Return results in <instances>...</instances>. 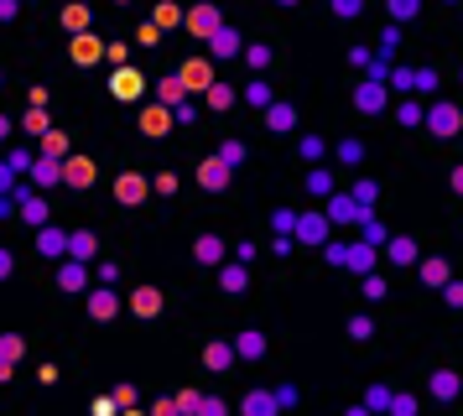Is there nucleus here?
Segmentation results:
<instances>
[{"label":"nucleus","instance_id":"nucleus-1","mask_svg":"<svg viewBox=\"0 0 463 416\" xmlns=\"http://www.w3.org/2000/svg\"><path fill=\"white\" fill-rule=\"evenodd\" d=\"M323 219H328V224H354V219H369V213L354 203L349 193H334V198H328V213H323Z\"/></svg>","mask_w":463,"mask_h":416},{"label":"nucleus","instance_id":"nucleus-2","mask_svg":"<svg viewBox=\"0 0 463 416\" xmlns=\"http://www.w3.org/2000/svg\"><path fill=\"white\" fill-rule=\"evenodd\" d=\"M177 84H182V89H188V94H193V89H203V94H208V84H214V68H208V63H203V58H193V63H182V73H177Z\"/></svg>","mask_w":463,"mask_h":416},{"label":"nucleus","instance_id":"nucleus-3","mask_svg":"<svg viewBox=\"0 0 463 416\" xmlns=\"http://www.w3.org/2000/svg\"><path fill=\"white\" fill-rule=\"evenodd\" d=\"M354 104H360L364 115H380V110H386V84H369V78L354 84Z\"/></svg>","mask_w":463,"mask_h":416},{"label":"nucleus","instance_id":"nucleus-4","mask_svg":"<svg viewBox=\"0 0 463 416\" xmlns=\"http://www.w3.org/2000/svg\"><path fill=\"white\" fill-rule=\"evenodd\" d=\"M198 182H203L208 193H224V187H229V167H224L219 156H208V162L198 167Z\"/></svg>","mask_w":463,"mask_h":416},{"label":"nucleus","instance_id":"nucleus-5","mask_svg":"<svg viewBox=\"0 0 463 416\" xmlns=\"http://www.w3.org/2000/svg\"><path fill=\"white\" fill-rule=\"evenodd\" d=\"M292 234L302 239V245H323V239H328V219H323V213H307V219H297Z\"/></svg>","mask_w":463,"mask_h":416},{"label":"nucleus","instance_id":"nucleus-6","mask_svg":"<svg viewBox=\"0 0 463 416\" xmlns=\"http://www.w3.org/2000/svg\"><path fill=\"white\" fill-rule=\"evenodd\" d=\"M63 182L68 187H89L94 182V162H89V156H68V162H63Z\"/></svg>","mask_w":463,"mask_h":416},{"label":"nucleus","instance_id":"nucleus-7","mask_svg":"<svg viewBox=\"0 0 463 416\" xmlns=\"http://www.w3.org/2000/svg\"><path fill=\"white\" fill-rule=\"evenodd\" d=\"M26 177H32L37 187H58V182H63V162H52V156H37Z\"/></svg>","mask_w":463,"mask_h":416},{"label":"nucleus","instance_id":"nucleus-8","mask_svg":"<svg viewBox=\"0 0 463 416\" xmlns=\"http://www.w3.org/2000/svg\"><path fill=\"white\" fill-rule=\"evenodd\" d=\"M219 26H224V16H219L214 6H198L193 16H188V32H198V37H214Z\"/></svg>","mask_w":463,"mask_h":416},{"label":"nucleus","instance_id":"nucleus-9","mask_svg":"<svg viewBox=\"0 0 463 416\" xmlns=\"http://www.w3.org/2000/svg\"><path fill=\"white\" fill-rule=\"evenodd\" d=\"M208 52H214V58H234V52H240V32H234V26H219V32L208 37Z\"/></svg>","mask_w":463,"mask_h":416},{"label":"nucleus","instance_id":"nucleus-10","mask_svg":"<svg viewBox=\"0 0 463 416\" xmlns=\"http://www.w3.org/2000/svg\"><path fill=\"white\" fill-rule=\"evenodd\" d=\"M240 411H245V416H276L281 406H276V396H271V391H250V396L240 401Z\"/></svg>","mask_w":463,"mask_h":416},{"label":"nucleus","instance_id":"nucleus-11","mask_svg":"<svg viewBox=\"0 0 463 416\" xmlns=\"http://www.w3.org/2000/svg\"><path fill=\"white\" fill-rule=\"evenodd\" d=\"M104 58V42H99V37H73V63H84V68H89V63H99Z\"/></svg>","mask_w":463,"mask_h":416},{"label":"nucleus","instance_id":"nucleus-12","mask_svg":"<svg viewBox=\"0 0 463 416\" xmlns=\"http://www.w3.org/2000/svg\"><path fill=\"white\" fill-rule=\"evenodd\" d=\"M141 130H146V136H167V130H172V110H162V104H146Z\"/></svg>","mask_w":463,"mask_h":416},{"label":"nucleus","instance_id":"nucleus-13","mask_svg":"<svg viewBox=\"0 0 463 416\" xmlns=\"http://www.w3.org/2000/svg\"><path fill=\"white\" fill-rule=\"evenodd\" d=\"M37 250L42 255H68V234H63L58 224H47V229H37Z\"/></svg>","mask_w":463,"mask_h":416},{"label":"nucleus","instance_id":"nucleus-14","mask_svg":"<svg viewBox=\"0 0 463 416\" xmlns=\"http://www.w3.org/2000/svg\"><path fill=\"white\" fill-rule=\"evenodd\" d=\"M115 198H120V203H141V198H146V177H136V172H125V177L115 182Z\"/></svg>","mask_w":463,"mask_h":416},{"label":"nucleus","instance_id":"nucleus-15","mask_svg":"<svg viewBox=\"0 0 463 416\" xmlns=\"http://www.w3.org/2000/svg\"><path fill=\"white\" fill-rule=\"evenodd\" d=\"M130 313H141V317H156V313H162V291H156V286H141L136 297H130Z\"/></svg>","mask_w":463,"mask_h":416},{"label":"nucleus","instance_id":"nucleus-16","mask_svg":"<svg viewBox=\"0 0 463 416\" xmlns=\"http://www.w3.org/2000/svg\"><path fill=\"white\" fill-rule=\"evenodd\" d=\"M343 265H349L354 276H369V271H375V250H369V245H349V255H343Z\"/></svg>","mask_w":463,"mask_h":416},{"label":"nucleus","instance_id":"nucleus-17","mask_svg":"<svg viewBox=\"0 0 463 416\" xmlns=\"http://www.w3.org/2000/svg\"><path fill=\"white\" fill-rule=\"evenodd\" d=\"M94 250H99V239H94V234H89V229H78V234H68V255H73V260H78V265H84V260H94Z\"/></svg>","mask_w":463,"mask_h":416},{"label":"nucleus","instance_id":"nucleus-18","mask_svg":"<svg viewBox=\"0 0 463 416\" xmlns=\"http://www.w3.org/2000/svg\"><path fill=\"white\" fill-rule=\"evenodd\" d=\"M115 99H136V94H141V73L136 68H115Z\"/></svg>","mask_w":463,"mask_h":416},{"label":"nucleus","instance_id":"nucleus-19","mask_svg":"<svg viewBox=\"0 0 463 416\" xmlns=\"http://www.w3.org/2000/svg\"><path fill=\"white\" fill-rule=\"evenodd\" d=\"M234 354H240V359H260V354H266V333H255V328L240 333V339H234Z\"/></svg>","mask_w":463,"mask_h":416},{"label":"nucleus","instance_id":"nucleus-20","mask_svg":"<svg viewBox=\"0 0 463 416\" xmlns=\"http://www.w3.org/2000/svg\"><path fill=\"white\" fill-rule=\"evenodd\" d=\"M432 130H438V136H453V130H458V110H453V104H432Z\"/></svg>","mask_w":463,"mask_h":416},{"label":"nucleus","instance_id":"nucleus-21","mask_svg":"<svg viewBox=\"0 0 463 416\" xmlns=\"http://www.w3.org/2000/svg\"><path fill=\"white\" fill-rule=\"evenodd\" d=\"M386 260H395V265H412L417 260V245L406 234H395V239H386Z\"/></svg>","mask_w":463,"mask_h":416},{"label":"nucleus","instance_id":"nucleus-22","mask_svg":"<svg viewBox=\"0 0 463 416\" xmlns=\"http://www.w3.org/2000/svg\"><path fill=\"white\" fill-rule=\"evenodd\" d=\"M120 313V297H115V291H94V297H89V317H115Z\"/></svg>","mask_w":463,"mask_h":416},{"label":"nucleus","instance_id":"nucleus-23","mask_svg":"<svg viewBox=\"0 0 463 416\" xmlns=\"http://www.w3.org/2000/svg\"><path fill=\"white\" fill-rule=\"evenodd\" d=\"M266 125H271V130H292V125H297V110H292V104H281V99H271Z\"/></svg>","mask_w":463,"mask_h":416},{"label":"nucleus","instance_id":"nucleus-24","mask_svg":"<svg viewBox=\"0 0 463 416\" xmlns=\"http://www.w3.org/2000/svg\"><path fill=\"white\" fill-rule=\"evenodd\" d=\"M427 391L438 396V401H453V396H458V374H453V370H438V374L427 380Z\"/></svg>","mask_w":463,"mask_h":416},{"label":"nucleus","instance_id":"nucleus-25","mask_svg":"<svg viewBox=\"0 0 463 416\" xmlns=\"http://www.w3.org/2000/svg\"><path fill=\"white\" fill-rule=\"evenodd\" d=\"M193 255H198L203 265H219V260H224V239H219V234H203V239L193 245Z\"/></svg>","mask_w":463,"mask_h":416},{"label":"nucleus","instance_id":"nucleus-26","mask_svg":"<svg viewBox=\"0 0 463 416\" xmlns=\"http://www.w3.org/2000/svg\"><path fill=\"white\" fill-rule=\"evenodd\" d=\"M307 193L312 198H334V172H328V167H312L307 172Z\"/></svg>","mask_w":463,"mask_h":416},{"label":"nucleus","instance_id":"nucleus-27","mask_svg":"<svg viewBox=\"0 0 463 416\" xmlns=\"http://www.w3.org/2000/svg\"><path fill=\"white\" fill-rule=\"evenodd\" d=\"M203 365H208V370H229V365H234V348H229V343H208V348H203Z\"/></svg>","mask_w":463,"mask_h":416},{"label":"nucleus","instance_id":"nucleus-28","mask_svg":"<svg viewBox=\"0 0 463 416\" xmlns=\"http://www.w3.org/2000/svg\"><path fill=\"white\" fill-rule=\"evenodd\" d=\"M182 104H188V89L177 78H162V110H182Z\"/></svg>","mask_w":463,"mask_h":416},{"label":"nucleus","instance_id":"nucleus-29","mask_svg":"<svg viewBox=\"0 0 463 416\" xmlns=\"http://www.w3.org/2000/svg\"><path fill=\"white\" fill-rule=\"evenodd\" d=\"M21 354H26V343L16 339V333H6V339H0V370H11Z\"/></svg>","mask_w":463,"mask_h":416},{"label":"nucleus","instance_id":"nucleus-30","mask_svg":"<svg viewBox=\"0 0 463 416\" xmlns=\"http://www.w3.org/2000/svg\"><path fill=\"white\" fill-rule=\"evenodd\" d=\"M395 47H401V32H395V26H391V32H386V37H380V47H375V52H369V58H375V63H380V68H386V63L395 58Z\"/></svg>","mask_w":463,"mask_h":416},{"label":"nucleus","instance_id":"nucleus-31","mask_svg":"<svg viewBox=\"0 0 463 416\" xmlns=\"http://www.w3.org/2000/svg\"><path fill=\"white\" fill-rule=\"evenodd\" d=\"M84 281H89V276H84V265H78V260H68V265L58 271V286H63V291H78Z\"/></svg>","mask_w":463,"mask_h":416},{"label":"nucleus","instance_id":"nucleus-32","mask_svg":"<svg viewBox=\"0 0 463 416\" xmlns=\"http://www.w3.org/2000/svg\"><path fill=\"white\" fill-rule=\"evenodd\" d=\"M42 156H52V162H63V156H68V136H58V130H47V136H42Z\"/></svg>","mask_w":463,"mask_h":416},{"label":"nucleus","instance_id":"nucleus-33","mask_svg":"<svg viewBox=\"0 0 463 416\" xmlns=\"http://www.w3.org/2000/svg\"><path fill=\"white\" fill-rule=\"evenodd\" d=\"M421 281L427 286H448V260H421Z\"/></svg>","mask_w":463,"mask_h":416},{"label":"nucleus","instance_id":"nucleus-34","mask_svg":"<svg viewBox=\"0 0 463 416\" xmlns=\"http://www.w3.org/2000/svg\"><path fill=\"white\" fill-rule=\"evenodd\" d=\"M63 26H68L73 37H84V26H89V11H84V6H68V11H63Z\"/></svg>","mask_w":463,"mask_h":416},{"label":"nucleus","instance_id":"nucleus-35","mask_svg":"<svg viewBox=\"0 0 463 416\" xmlns=\"http://www.w3.org/2000/svg\"><path fill=\"white\" fill-rule=\"evenodd\" d=\"M386 411H391V416H417V396H406V391H401V396H391V401H386Z\"/></svg>","mask_w":463,"mask_h":416},{"label":"nucleus","instance_id":"nucleus-36","mask_svg":"<svg viewBox=\"0 0 463 416\" xmlns=\"http://www.w3.org/2000/svg\"><path fill=\"white\" fill-rule=\"evenodd\" d=\"M349 198H354V203H360L364 213H369V203L380 198V187H375V182H354V193H349Z\"/></svg>","mask_w":463,"mask_h":416},{"label":"nucleus","instance_id":"nucleus-37","mask_svg":"<svg viewBox=\"0 0 463 416\" xmlns=\"http://www.w3.org/2000/svg\"><path fill=\"white\" fill-rule=\"evenodd\" d=\"M208 104H214V110H229V104H234V89L229 84H208Z\"/></svg>","mask_w":463,"mask_h":416},{"label":"nucleus","instance_id":"nucleus-38","mask_svg":"<svg viewBox=\"0 0 463 416\" xmlns=\"http://www.w3.org/2000/svg\"><path fill=\"white\" fill-rule=\"evenodd\" d=\"M224 291H245V265H224Z\"/></svg>","mask_w":463,"mask_h":416},{"label":"nucleus","instance_id":"nucleus-39","mask_svg":"<svg viewBox=\"0 0 463 416\" xmlns=\"http://www.w3.org/2000/svg\"><path fill=\"white\" fill-rule=\"evenodd\" d=\"M245 99H250V104H260V110H271V84H250V89H245Z\"/></svg>","mask_w":463,"mask_h":416},{"label":"nucleus","instance_id":"nucleus-40","mask_svg":"<svg viewBox=\"0 0 463 416\" xmlns=\"http://www.w3.org/2000/svg\"><path fill=\"white\" fill-rule=\"evenodd\" d=\"M177 21H182V11H177V6H156V21H151V26L162 32V26H177Z\"/></svg>","mask_w":463,"mask_h":416},{"label":"nucleus","instance_id":"nucleus-41","mask_svg":"<svg viewBox=\"0 0 463 416\" xmlns=\"http://www.w3.org/2000/svg\"><path fill=\"white\" fill-rule=\"evenodd\" d=\"M32 162H37L32 151H11V162H6V167L16 172V177H26V172H32Z\"/></svg>","mask_w":463,"mask_h":416},{"label":"nucleus","instance_id":"nucleus-42","mask_svg":"<svg viewBox=\"0 0 463 416\" xmlns=\"http://www.w3.org/2000/svg\"><path fill=\"white\" fill-rule=\"evenodd\" d=\"M417 16V0H391V21H412Z\"/></svg>","mask_w":463,"mask_h":416},{"label":"nucleus","instance_id":"nucleus-43","mask_svg":"<svg viewBox=\"0 0 463 416\" xmlns=\"http://www.w3.org/2000/svg\"><path fill=\"white\" fill-rule=\"evenodd\" d=\"M240 156H245V146H240V141H224V151H219V162H224V167L234 172V162H240Z\"/></svg>","mask_w":463,"mask_h":416},{"label":"nucleus","instance_id":"nucleus-44","mask_svg":"<svg viewBox=\"0 0 463 416\" xmlns=\"http://www.w3.org/2000/svg\"><path fill=\"white\" fill-rule=\"evenodd\" d=\"M360 156H364V146H360V141H338V162H349V167H354Z\"/></svg>","mask_w":463,"mask_h":416},{"label":"nucleus","instance_id":"nucleus-45","mask_svg":"<svg viewBox=\"0 0 463 416\" xmlns=\"http://www.w3.org/2000/svg\"><path fill=\"white\" fill-rule=\"evenodd\" d=\"M21 130H32V136H47V115H42V110H32V115L21 120Z\"/></svg>","mask_w":463,"mask_h":416},{"label":"nucleus","instance_id":"nucleus-46","mask_svg":"<svg viewBox=\"0 0 463 416\" xmlns=\"http://www.w3.org/2000/svg\"><path fill=\"white\" fill-rule=\"evenodd\" d=\"M386 239H391V234H386V229H380V224H375V219H364V245H369V250H375V245H386Z\"/></svg>","mask_w":463,"mask_h":416},{"label":"nucleus","instance_id":"nucleus-47","mask_svg":"<svg viewBox=\"0 0 463 416\" xmlns=\"http://www.w3.org/2000/svg\"><path fill=\"white\" fill-rule=\"evenodd\" d=\"M198 401H203V396H198V391H182L177 401H172V406H177L182 416H193V411H198Z\"/></svg>","mask_w":463,"mask_h":416},{"label":"nucleus","instance_id":"nucleus-48","mask_svg":"<svg viewBox=\"0 0 463 416\" xmlns=\"http://www.w3.org/2000/svg\"><path fill=\"white\" fill-rule=\"evenodd\" d=\"M193 416H224V401H214V396H203L198 401V411Z\"/></svg>","mask_w":463,"mask_h":416},{"label":"nucleus","instance_id":"nucleus-49","mask_svg":"<svg viewBox=\"0 0 463 416\" xmlns=\"http://www.w3.org/2000/svg\"><path fill=\"white\" fill-rule=\"evenodd\" d=\"M364 297L380 302V297H386V281H380V276H364Z\"/></svg>","mask_w":463,"mask_h":416},{"label":"nucleus","instance_id":"nucleus-50","mask_svg":"<svg viewBox=\"0 0 463 416\" xmlns=\"http://www.w3.org/2000/svg\"><path fill=\"white\" fill-rule=\"evenodd\" d=\"M323 151H328V146L317 141V136H307V141H302V156H307V162H317V156H323Z\"/></svg>","mask_w":463,"mask_h":416},{"label":"nucleus","instance_id":"nucleus-51","mask_svg":"<svg viewBox=\"0 0 463 416\" xmlns=\"http://www.w3.org/2000/svg\"><path fill=\"white\" fill-rule=\"evenodd\" d=\"M110 401H115V406H125V411H136V391H130V385H120Z\"/></svg>","mask_w":463,"mask_h":416},{"label":"nucleus","instance_id":"nucleus-52","mask_svg":"<svg viewBox=\"0 0 463 416\" xmlns=\"http://www.w3.org/2000/svg\"><path fill=\"white\" fill-rule=\"evenodd\" d=\"M412 89H438V73H432V68H421V73H412Z\"/></svg>","mask_w":463,"mask_h":416},{"label":"nucleus","instance_id":"nucleus-53","mask_svg":"<svg viewBox=\"0 0 463 416\" xmlns=\"http://www.w3.org/2000/svg\"><path fill=\"white\" fill-rule=\"evenodd\" d=\"M11 187H16V172H11L6 162H0V198H11Z\"/></svg>","mask_w":463,"mask_h":416},{"label":"nucleus","instance_id":"nucleus-54","mask_svg":"<svg viewBox=\"0 0 463 416\" xmlns=\"http://www.w3.org/2000/svg\"><path fill=\"white\" fill-rule=\"evenodd\" d=\"M386 401H391V391H380V385H375V391H369V406H364V411H386Z\"/></svg>","mask_w":463,"mask_h":416},{"label":"nucleus","instance_id":"nucleus-55","mask_svg":"<svg viewBox=\"0 0 463 416\" xmlns=\"http://www.w3.org/2000/svg\"><path fill=\"white\" fill-rule=\"evenodd\" d=\"M245 58H250V63H255V68H266V63H271V47H250V52H245Z\"/></svg>","mask_w":463,"mask_h":416},{"label":"nucleus","instance_id":"nucleus-56","mask_svg":"<svg viewBox=\"0 0 463 416\" xmlns=\"http://www.w3.org/2000/svg\"><path fill=\"white\" fill-rule=\"evenodd\" d=\"M349 333H354V339H369L375 328H369V317H354V323H349Z\"/></svg>","mask_w":463,"mask_h":416},{"label":"nucleus","instance_id":"nucleus-57","mask_svg":"<svg viewBox=\"0 0 463 416\" xmlns=\"http://www.w3.org/2000/svg\"><path fill=\"white\" fill-rule=\"evenodd\" d=\"M115 411H120V406H115L110 396H99V401H94V416H115Z\"/></svg>","mask_w":463,"mask_h":416},{"label":"nucleus","instance_id":"nucleus-58","mask_svg":"<svg viewBox=\"0 0 463 416\" xmlns=\"http://www.w3.org/2000/svg\"><path fill=\"white\" fill-rule=\"evenodd\" d=\"M6 276H11V250L0 245V281H6Z\"/></svg>","mask_w":463,"mask_h":416},{"label":"nucleus","instance_id":"nucleus-59","mask_svg":"<svg viewBox=\"0 0 463 416\" xmlns=\"http://www.w3.org/2000/svg\"><path fill=\"white\" fill-rule=\"evenodd\" d=\"M11 213H16V203H11V198H0V219H11Z\"/></svg>","mask_w":463,"mask_h":416},{"label":"nucleus","instance_id":"nucleus-60","mask_svg":"<svg viewBox=\"0 0 463 416\" xmlns=\"http://www.w3.org/2000/svg\"><path fill=\"white\" fill-rule=\"evenodd\" d=\"M343 416H369V411H364V406H349V411H343Z\"/></svg>","mask_w":463,"mask_h":416},{"label":"nucleus","instance_id":"nucleus-61","mask_svg":"<svg viewBox=\"0 0 463 416\" xmlns=\"http://www.w3.org/2000/svg\"><path fill=\"white\" fill-rule=\"evenodd\" d=\"M0 136H11V120L6 115H0Z\"/></svg>","mask_w":463,"mask_h":416},{"label":"nucleus","instance_id":"nucleus-62","mask_svg":"<svg viewBox=\"0 0 463 416\" xmlns=\"http://www.w3.org/2000/svg\"><path fill=\"white\" fill-rule=\"evenodd\" d=\"M0 380H11V370H0Z\"/></svg>","mask_w":463,"mask_h":416},{"label":"nucleus","instance_id":"nucleus-63","mask_svg":"<svg viewBox=\"0 0 463 416\" xmlns=\"http://www.w3.org/2000/svg\"><path fill=\"white\" fill-rule=\"evenodd\" d=\"M125 416H146V411H125Z\"/></svg>","mask_w":463,"mask_h":416}]
</instances>
